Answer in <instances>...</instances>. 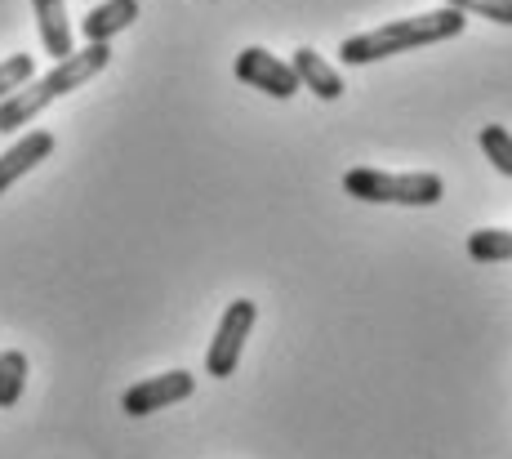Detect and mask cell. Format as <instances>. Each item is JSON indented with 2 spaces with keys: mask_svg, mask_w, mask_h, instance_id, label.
<instances>
[{
  "mask_svg": "<svg viewBox=\"0 0 512 459\" xmlns=\"http://www.w3.org/2000/svg\"><path fill=\"white\" fill-rule=\"evenodd\" d=\"M343 192L352 201L366 205H437L446 197V179L432 170H410V174H392V170H370V165H357V170L343 174Z\"/></svg>",
  "mask_w": 512,
  "mask_h": 459,
  "instance_id": "3",
  "label": "cell"
},
{
  "mask_svg": "<svg viewBox=\"0 0 512 459\" xmlns=\"http://www.w3.org/2000/svg\"><path fill=\"white\" fill-rule=\"evenodd\" d=\"M23 388H27V353L5 348V353H0V410L18 406Z\"/></svg>",
  "mask_w": 512,
  "mask_h": 459,
  "instance_id": "12",
  "label": "cell"
},
{
  "mask_svg": "<svg viewBox=\"0 0 512 459\" xmlns=\"http://www.w3.org/2000/svg\"><path fill=\"white\" fill-rule=\"evenodd\" d=\"M32 76H36V58H32V54L5 58V63H0V99H9L14 90H23Z\"/></svg>",
  "mask_w": 512,
  "mask_h": 459,
  "instance_id": "14",
  "label": "cell"
},
{
  "mask_svg": "<svg viewBox=\"0 0 512 459\" xmlns=\"http://www.w3.org/2000/svg\"><path fill=\"white\" fill-rule=\"evenodd\" d=\"M32 9H36V32H41L45 54L54 58V63L76 54V36H72V23H67L63 0H32Z\"/></svg>",
  "mask_w": 512,
  "mask_h": 459,
  "instance_id": "10",
  "label": "cell"
},
{
  "mask_svg": "<svg viewBox=\"0 0 512 459\" xmlns=\"http://www.w3.org/2000/svg\"><path fill=\"white\" fill-rule=\"evenodd\" d=\"M441 5L459 9V14H481L499 27H512V0H441Z\"/></svg>",
  "mask_w": 512,
  "mask_h": 459,
  "instance_id": "15",
  "label": "cell"
},
{
  "mask_svg": "<svg viewBox=\"0 0 512 459\" xmlns=\"http://www.w3.org/2000/svg\"><path fill=\"white\" fill-rule=\"evenodd\" d=\"M254 321H259V304H254V299H236V304L223 308V321L210 339V353H205V375H214V379L236 375Z\"/></svg>",
  "mask_w": 512,
  "mask_h": 459,
  "instance_id": "4",
  "label": "cell"
},
{
  "mask_svg": "<svg viewBox=\"0 0 512 459\" xmlns=\"http://www.w3.org/2000/svg\"><path fill=\"white\" fill-rule=\"evenodd\" d=\"M236 81L250 85V90H263L268 99H294L299 94V76H294V67L285 63V58L268 54L263 45H250V50L236 54Z\"/></svg>",
  "mask_w": 512,
  "mask_h": 459,
  "instance_id": "5",
  "label": "cell"
},
{
  "mask_svg": "<svg viewBox=\"0 0 512 459\" xmlns=\"http://www.w3.org/2000/svg\"><path fill=\"white\" fill-rule=\"evenodd\" d=\"M464 27H468V14L441 5V9H428V14L397 18V23H383V27H374V32L348 36V41L339 45V58L348 67H370V63L392 58V54H410V50H423V45L455 41Z\"/></svg>",
  "mask_w": 512,
  "mask_h": 459,
  "instance_id": "1",
  "label": "cell"
},
{
  "mask_svg": "<svg viewBox=\"0 0 512 459\" xmlns=\"http://www.w3.org/2000/svg\"><path fill=\"white\" fill-rule=\"evenodd\" d=\"M196 393V375L192 370H165V375H152L143 384H130L121 393V410L130 419H143L152 410H165V406H179Z\"/></svg>",
  "mask_w": 512,
  "mask_h": 459,
  "instance_id": "6",
  "label": "cell"
},
{
  "mask_svg": "<svg viewBox=\"0 0 512 459\" xmlns=\"http://www.w3.org/2000/svg\"><path fill=\"white\" fill-rule=\"evenodd\" d=\"M134 18H139V0H103L81 18V36L90 45H112Z\"/></svg>",
  "mask_w": 512,
  "mask_h": 459,
  "instance_id": "9",
  "label": "cell"
},
{
  "mask_svg": "<svg viewBox=\"0 0 512 459\" xmlns=\"http://www.w3.org/2000/svg\"><path fill=\"white\" fill-rule=\"evenodd\" d=\"M468 259L472 263H508L512 259V232L508 228L468 232Z\"/></svg>",
  "mask_w": 512,
  "mask_h": 459,
  "instance_id": "11",
  "label": "cell"
},
{
  "mask_svg": "<svg viewBox=\"0 0 512 459\" xmlns=\"http://www.w3.org/2000/svg\"><path fill=\"white\" fill-rule=\"evenodd\" d=\"M481 152H486V161L495 165L504 179H512V130L508 125H486V130H481Z\"/></svg>",
  "mask_w": 512,
  "mask_h": 459,
  "instance_id": "13",
  "label": "cell"
},
{
  "mask_svg": "<svg viewBox=\"0 0 512 459\" xmlns=\"http://www.w3.org/2000/svg\"><path fill=\"white\" fill-rule=\"evenodd\" d=\"M49 152H54V134H49V130H27L14 148L0 152V197H5V192L14 188L23 174H32Z\"/></svg>",
  "mask_w": 512,
  "mask_h": 459,
  "instance_id": "7",
  "label": "cell"
},
{
  "mask_svg": "<svg viewBox=\"0 0 512 459\" xmlns=\"http://www.w3.org/2000/svg\"><path fill=\"white\" fill-rule=\"evenodd\" d=\"M107 63H112V45H85V50L58 58L45 76H32L23 90L0 99V134H14V130H23V125H32L49 103L72 94V90H81V85L94 81Z\"/></svg>",
  "mask_w": 512,
  "mask_h": 459,
  "instance_id": "2",
  "label": "cell"
},
{
  "mask_svg": "<svg viewBox=\"0 0 512 459\" xmlns=\"http://www.w3.org/2000/svg\"><path fill=\"white\" fill-rule=\"evenodd\" d=\"M290 67H294V76H299V90H312L321 103H339L343 90H348L343 76H339V67H330L312 45H299L294 58H290Z\"/></svg>",
  "mask_w": 512,
  "mask_h": 459,
  "instance_id": "8",
  "label": "cell"
}]
</instances>
